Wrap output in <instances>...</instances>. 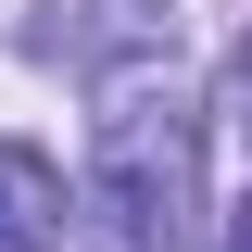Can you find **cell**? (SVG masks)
I'll list each match as a JSON object with an SVG mask.
<instances>
[{
    "instance_id": "5b68a950",
    "label": "cell",
    "mask_w": 252,
    "mask_h": 252,
    "mask_svg": "<svg viewBox=\"0 0 252 252\" xmlns=\"http://www.w3.org/2000/svg\"><path fill=\"white\" fill-rule=\"evenodd\" d=\"M227 252H252V202H240V227H227Z\"/></svg>"
},
{
    "instance_id": "6da1fadb",
    "label": "cell",
    "mask_w": 252,
    "mask_h": 252,
    "mask_svg": "<svg viewBox=\"0 0 252 252\" xmlns=\"http://www.w3.org/2000/svg\"><path fill=\"white\" fill-rule=\"evenodd\" d=\"M89 202L126 252H177L202 202V114H189L177 63H114L89 126Z\"/></svg>"
},
{
    "instance_id": "7a4b0ae2",
    "label": "cell",
    "mask_w": 252,
    "mask_h": 252,
    "mask_svg": "<svg viewBox=\"0 0 252 252\" xmlns=\"http://www.w3.org/2000/svg\"><path fill=\"white\" fill-rule=\"evenodd\" d=\"M177 38V0H38V51L51 63H164Z\"/></svg>"
},
{
    "instance_id": "3957f363",
    "label": "cell",
    "mask_w": 252,
    "mask_h": 252,
    "mask_svg": "<svg viewBox=\"0 0 252 252\" xmlns=\"http://www.w3.org/2000/svg\"><path fill=\"white\" fill-rule=\"evenodd\" d=\"M0 252H63V164L38 139H0Z\"/></svg>"
},
{
    "instance_id": "277c9868",
    "label": "cell",
    "mask_w": 252,
    "mask_h": 252,
    "mask_svg": "<svg viewBox=\"0 0 252 252\" xmlns=\"http://www.w3.org/2000/svg\"><path fill=\"white\" fill-rule=\"evenodd\" d=\"M240 126H252V38H240Z\"/></svg>"
}]
</instances>
